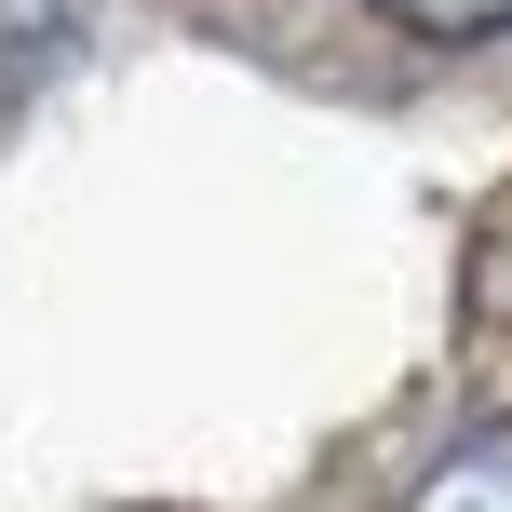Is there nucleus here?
<instances>
[{
	"label": "nucleus",
	"instance_id": "nucleus-2",
	"mask_svg": "<svg viewBox=\"0 0 512 512\" xmlns=\"http://www.w3.org/2000/svg\"><path fill=\"white\" fill-rule=\"evenodd\" d=\"M405 512H512V418H499V432H472V445H459V459H445Z\"/></svg>",
	"mask_w": 512,
	"mask_h": 512
},
{
	"label": "nucleus",
	"instance_id": "nucleus-3",
	"mask_svg": "<svg viewBox=\"0 0 512 512\" xmlns=\"http://www.w3.org/2000/svg\"><path fill=\"white\" fill-rule=\"evenodd\" d=\"M378 14L418 41H486V27H512V0H378Z\"/></svg>",
	"mask_w": 512,
	"mask_h": 512
},
{
	"label": "nucleus",
	"instance_id": "nucleus-1",
	"mask_svg": "<svg viewBox=\"0 0 512 512\" xmlns=\"http://www.w3.org/2000/svg\"><path fill=\"white\" fill-rule=\"evenodd\" d=\"M68 54H81V0H0V95L54 81Z\"/></svg>",
	"mask_w": 512,
	"mask_h": 512
}]
</instances>
